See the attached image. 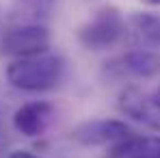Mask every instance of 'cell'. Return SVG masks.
I'll return each mask as SVG.
<instances>
[{
	"mask_svg": "<svg viewBox=\"0 0 160 158\" xmlns=\"http://www.w3.org/2000/svg\"><path fill=\"white\" fill-rule=\"evenodd\" d=\"M67 72V61L65 56L56 52H43L37 56H24V59H13L4 76L7 82L26 93H43L58 87Z\"/></svg>",
	"mask_w": 160,
	"mask_h": 158,
	"instance_id": "6da1fadb",
	"label": "cell"
},
{
	"mask_svg": "<svg viewBox=\"0 0 160 158\" xmlns=\"http://www.w3.org/2000/svg\"><path fill=\"white\" fill-rule=\"evenodd\" d=\"M126 35L128 20L123 18V13L112 4H104L78 28V43L84 50L102 52L119 46Z\"/></svg>",
	"mask_w": 160,
	"mask_h": 158,
	"instance_id": "7a4b0ae2",
	"label": "cell"
},
{
	"mask_svg": "<svg viewBox=\"0 0 160 158\" xmlns=\"http://www.w3.org/2000/svg\"><path fill=\"white\" fill-rule=\"evenodd\" d=\"M52 35L46 24H13L0 37V52L11 59H24L50 52Z\"/></svg>",
	"mask_w": 160,
	"mask_h": 158,
	"instance_id": "3957f363",
	"label": "cell"
},
{
	"mask_svg": "<svg viewBox=\"0 0 160 158\" xmlns=\"http://www.w3.org/2000/svg\"><path fill=\"white\" fill-rule=\"evenodd\" d=\"M160 74V56L154 50H128L121 56H115L104 63L102 76L106 80L123 78H154Z\"/></svg>",
	"mask_w": 160,
	"mask_h": 158,
	"instance_id": "277c9868",
	"label": "cell"
},
{
	"mask_svg": "<svg viewBox=\"0 0 160 158\" xmlns=\"http://www.w3.org/2000/svg\"><path fill=\"white\" fill-rule=\"evenodd\" d=\"M130 134L134 132L126 121L102 117V119H89V121L78 124L69 132V139L82 147H110Z\"/></svg>",
	"mask_w": 160,
	"mask_h": 158,
	"instance_id": "5b68a950",
	"label": "cell"
},
{
	"mask_svg": "<svg viewBox=\"0 0 160 158\" xmlns=\"http://www.w3.org/2000/svg\"><path fill=\"white\" fill-rule=\"evenodd\" d=\"M119 110L132 121L160 134V102L154 93L141 91L138 87H126L119 93Z\"/></svg>",
	"mask_w": 160,
	"mask_h": 158,
	"instance_id": "8992f818",
	"label": "cell"
},
{
	"mask_svg": "<svg viewBox=\"0 0 160 158\" xmlns=\"http://www.w3.org/2000/svg\"><path fill=\"white\" fill-rule=\"evenodd\" d=\"M11 121H13V128L22 136H28V139L41 136L54 121V106L43 100L26 102L13 113Z\"/></svg>",
	"mask_w": 160,
	"mask_h": 158,
	"instance_id": "52a82bcc",
	"label": "cell"
},
{
	"mask_svg": "<svg viewBox=\"0 0 160 158\" xmlns=\"http://www.w3.org/2000/svg\"><path fill=\"white\" fill-rule=\"evenodd\" d=\"M104 158H160V134H130L110 145Z\"/></svg>",
	"mask_w": 160,
	"mask_h": 158,
	"instance_id": "ba28073f",
	"label": "cell"
},
{
	"mask_svg": "<svg viewBox=\"0 0 160 158\" xmlns=\"http://www.w3.org/2000/svg\"><path fill=\"white\" fill-rule=\"evenodd\" d=\"M128 33H132L138 46L160 50V15L158 13H132L128 20Z\"/></svg>",
	"mask_w": 160,
	"mask_h": 158,
	"instance_id": "9c48e42d",
	"label": "cell"
},
{
	"mask_svg": "<svg viewBox=\"0 0 160 158\" xmlns=\"http://www.w3.org/2000/svg\"><path fill=\"white\" fill-rule=\"evenodd\" d=\"M52 11V0H15L13 20L15 24H43Z\"/></svg>",
	"mask_w": 160,
	"mask_h": 158,
	"instance_id": "30bf717a",
	"label": "cell"
},
{
	"mask_svg": "<svg viewBox=\"0 0 160 158\" xmlns=\"http://www.w3.org/2000/svg\"><path fill=\"white\" fill-rule=\"evenodd\" d=\"M7 158H41V156H37V154H32L28 150H13V152H9Z\"/></svg>",
	"mask_w": 160,
	"mask_h": 158,
	"instance_id": "8fae6325",
	"label": "cell"
},
{
	"mask_svg": "<svg viewBox=\"0 0 160 158\" xmlns=\"http://www.w3.org/2000/svg\"><path fill=\"white\" fill-rule=\"evenodd\" d=\"M141 2L147 7H160V0H141Z\"/></svg>",
	"mask_w": 160,
	"mask_h": 158,
	"instance_id": "7c38bea8",
	"label": "cell"
},
{
	"mask_svg": "<svg viewBox=\"0 0 160 158\" xmlns=\"http://www.w3.org/2000/svg\"><path fill=\"white\" fill-rule=\"evenodd\" d=\"M152 93H154V98H156V100H158V102H160V87H158V89H156V91H152Z\"/></svg>",
	"mask_w": 160,
	"mask_h": 158,
	"instance_id": "4fadbf2b",
	"label": "cell"
},
{
	"mask_svg": "<svg viewBox=\"0 0 160 158\" xmlns=\"http://www.w3.org/2000/svg\"><path fill=\"white\" fill-rule=\"evenodd\" d=\"M0 158H4V145L0 143Z\"/></svg>",
	"mask_w": 160,
	"mask_h": 158,
	"instance_id": "5bb4252c",
	"label": "cell"
}]
</instances>
